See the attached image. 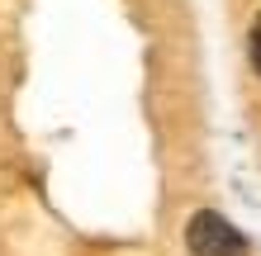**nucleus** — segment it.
<instances>
[{"label": "nucleus", "mask_w": 261, "mask_h": 256, "mask_svg": "<svg viewBox=\"0 0 261 256\" xmlns=\"http://www.w3.org/2000/svg\"><path fill=\"white\" fill-rule=\"evenodd\" d=\"M186 247L190 256H247V237L214 209H199L186 223Z\"/></svg>", "instance_id": "obj_1"}, {"label": "nucleus", "mask_w": 261, "mask_h": 256, "mask_svg": "<svg viewBox=\"0 0 261 256\" xmlns=\"http://www.w3.org/2000/svg\"><path fill=\"white\" fill-rule=\"evenodd\" d=\"M247 48H252V67L261 71V14L252 19V43H247Z\"/></svg>", "instance_id": "obj_2"}]
</instances>
